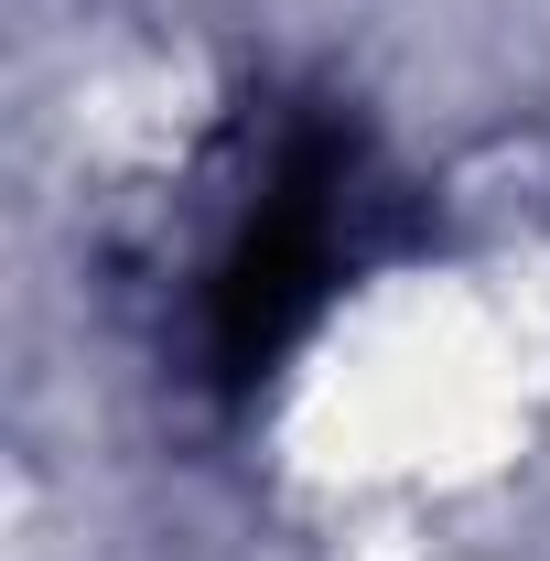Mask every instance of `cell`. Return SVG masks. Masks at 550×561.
Instances as JSON below:
<instances>
[{
	"label": "cell",
	"mask_w": 550,
	"mask_h": 561,
	"mask_svg": "<svg viewBox=\"0 0 550 561\" xmlns=\"http://www.w3.org/2000/svg\"><path fill=\"white\" fill-rule=\"evenodd\" d=\"M378 216H389V173H378L367 130L335 119V108H291L206 249L195 335H206L216 389H260L324 324V302L378 249Z\"/></svg>",
	"instance_id": "1"
}]
</instances>
